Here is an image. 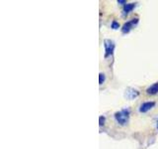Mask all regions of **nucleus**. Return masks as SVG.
Masks as SVG:
<instances>
[{
	"instance_id": "obj_1",
	"label": "nucleus",
	"mask_w": 158,
	"mask_h": 149,
	"mask_svg": "<svg viewBox=\"0 0 158 149\" xmlns=\"http://www.w3.org/2000/svg\"><path fill=\"white\" fill-rule=\"evenodd\" d=\"M130 114H131L130 109H127V108L122 109V111L115 113V119L120 125H123V126L127 125L128 120H130Z\"/></svg>"
},
{
	"instance_id": "obj_2",
	"label": "nucleus",
	"mask_w": 158,
	"mask_h": 149,
	"mask_svg": "<svg viewBox=\"0 0 158 149\" xmlns=\"http://www.w3.org/2000/svg\"><path fill=\"white\" fill-rule=\"evenodd\" d=\"M104 48H105V55H104V57L108 58L112 56L114 50H115V42L110 39H105L104 40Z\"/></svg>"
},
{
	"instance_id": "obj_3",
	"label": "nucleus",
	"mask_w": 158,
	"mask_h": 149,
	"mask_svg": "<svg viewBox=\"0 0 158 149\" xmlns=\"http://www.w3.org/2000/svg\"><path fill=\"white\" fill-rule=\"evenodd\" d=\"M138 23V19L135 18V19H131L130 20V21H127L126 22L125 24L123 25V27H122V33L123 34H127V33H130L131 32V30L132 28H135V25H137Z\"/></svg>"
},
{
	"instance_id": "obj_4",
	"label": "nucleus",
	"mask_w": 158,
	"mask_h": 149,
	"mask_svg": "<svg viewBox=\"0 0 158 149\" xmlns=\"http://www.w3.org/2000/svg\"><path fill=\"white\" fill-rule=\"evenodd\" d=\"M138 96H139V92L137 91V89L133 88H127L126 89V93H125V97L131 101V99H135Z\"/></svg>"
},
{
	"instance_id": "obj_5",
	"label": "nucleus",
	"mask_w": 158,
	"mask_h": 149,
	"mask_svg": "<svg viewBox=\"0 0 158 149\" xmlns=\"http://www.w3.org/2000/svg\"><path fill=\"white\" fill-rule=\"evenodd\" d=\"M155 102H143L141 106H139V112L141 113H145L147 111H149L150 109H152L155 106Z\"/></svg>"
},
{
	"instance_id": "obj_6",
	"label": "nucleus",
	"mask_w": 158,
	"mask_h": 149,
	"mask_svg": "<svg viewBox=\"0 0 158 149\" xmlns=\"http://www.w3.org/2000/svg\"><path fill=\"white\" fill-rule=\"evenodd\" d=\"M146 93L150 94V96H154V94L158 93V83H154L151 84L150 87H148L146 88Z\"/></svg>"
},
{
	"instance_id": "obj_7",
	"label": "nucleus",
	"mask_w": 158,
	"mask_h": 149,
	"mask_svg": "<svg viewBox=\"0 0 158 149\" xmlns=\"http://www.w3.org/2000/svg\"><path fill=\"white\" fill-rule=\"evenodd\" d=\"M135 8V3H127L126 5H123V13L127 15Z\"/></svg>"
},
{
	"instance_id": "obj_8",
	"label": "nucleus",
	"mask_w": 158,
	"mask_h": 149,
	"mask_svg": "<svg viewBox=\"0 0 158 149\" xmlns=\"http://www.w3.org/2000/svg\"><path fill=\"white\" fill-rule=\"evenodd\" d=\"M105 79H106L105 74H104L103 73L99 74V84H103L104 83H105Z\"/></svg>"
},
{
	"instance_id": "obj_9",
	"label": "nucleus",
	"mask_w": 158,
	"mask_h": 149,
	"mask_svg": "<svg viewBox=\"0 0 158 149\" xmlns=\"http://www.w3.org/2000/svg\"><path fill=\"white\" fill-rule=\"evenodd\" d=\"M105 122H106V117L105 116L101 115L100 117H99V125H100V126L105 125Z\"/></svg>"
},
{
	"instance_id": "obj_10",
	"label": "nucleus",
	"mask_w": 158,
	"mask_h": 149,
	"mask_svg": "<svg viewBox=\"0 0 158 149\" xmlns=\"http://www.w3.org/2000/svg\"><path fill=\"white\" fill-rule=\"evenodd\" d=\"M111 28L114 29V30H117V29L120 28V24H118L117 21H115V20H114V21L112 22V24H111Z\"/></svg>"
},
{
	"instance_id": "obj_11",
	"label": "nucleus",
	"mask_w": 158,
	"mask_h": 149,
	"mask_svg": "<svg viewBox=\"0 0 158 149\" xmlns=\"http://www.w3.org/2000/svg\"><path fill=\"white\" fill-rule=\"evenodd\" d=\"M118 4L126 5V4H127V1H125V0H118Z\"/></svg>"
},
{
	"instance_id": "obj_12",
	"label": "nucleus",
	"mask_w": 158,
	"mask_h": 149,
	"mask_svg": "<svg viewBox=\"0 0 158 149\" xmlns=\"http://www.w3.org/2000/svg\"><path fill=\"white\" fill-rule=\"evenodd\" d=\"M156 127H157V129H158V119H157V122H156Z\"/></svg>"
}]
</instances>
